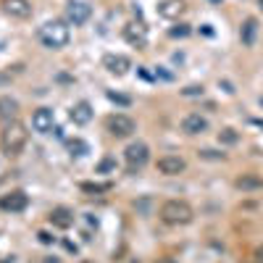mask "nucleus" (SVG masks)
<instances>
[{
  "label": "nucleus",
  "mask_w": 263,
  "mask_h": 263,
  "mask_svg": "<svg viewBox=\"0 0 263 263\" xmlns=\"http://www.w3.org/2000/svg\"><path fill=\"white\" fill-rule=\"evenodd\" d=\"M158 216L168 226H185L195 219V211H192V205L187 200H166L161 205V211H158Z\"/></svg>",
  "instance_id": "obj_1"
},
{
  "label": "nucleus",
  "mask_w": 263,
  "mask_h": 263,
  "mask_svg": "<svg viewBox=\"0 0 263 263\" xmlns=\"http://www.w3.org/2000/svg\"><path fill=\"white\" fill-rule=\"evenodd\" d=\"M37 37H40V42L45 45V48L61 50V48L68 45V40H71V32H68V27L63 24V21H48V24L40 27Z\"/></svg>",
  "instance_id": "obj_2"
},
{
  "label": "nucleus",
  "mask_w": 263,
  "mask_h": 263,
  "mask_svg": "<svg viewBox=\"0 0 263 263\" xmlns=\"http://www.w3.org/2000/svg\"><path fill=\"white\" fill-rule=\"evenodd\" d=\"M27 145V127L19 121H11L6 124L3 134H0V147H3L6 155H19L21 150H24Z\"/></svg>",
  "instance_id": "obj_3"
},
{
  "label": "nucleus",
  "mask_w": 263,
  "mask_h": 263,
  "mask_svg": "<svg viewBox=\"0 0 263 263\" xmlns=\"http://www.w3.org/2000/svg\"><path fill=\"white\" fill-rule=\"evenodd\" d=\"M124 161H127L129 174H137V171L145 168V163L150 161V147L145 142H132L127 150H124Z\"/></svg>",
  "instance_id": "obj_4"
},
{
  "label": "nucleus",
  "mask_w": 263,
  "mask_h": 263,
  "mask_svg": "<svg viewBox=\"0 0 263 263\" xmlns=\"http://www.w3.org/2000/svg\"><path fill=\"white\" fill-rule=\"evenodd\" d=\"M106 129H108V134L116 137V140H127V137L134 134L137 124H134L132 116H127V113H113V116H108V121H106Z\"/></svg>",
  "instance_id": "obj_5"
},
{
  "label": "nucleus",
  "mask_w": 263,
  "mask_h": 263,
  "mask_svg": "<svg viewBox=\"0 0 263 263\" xmlns=\"http://www.w3.org/2000/svg\"><path fill=\"white\" fill-rule=\"evenodd\" d=\"M90 16H93V8H90V3H84V0H71V3L66 6V21L74 27L87 24Z\"/></svg>",
  "instance_id": "obj_6"
},
{
  "label": "nucleus",
  "mask_w": 263,
  "mask_h": 263,
  "mask_svg": "<svg viewBox=\"0 0 263 263\" xmlns=\"http://www.w3.org/2000/svg\"><path fill=\"white\" fill-rule=\"evenodd\" d=\"M27 205H29V198L24 190H14L0 198V211H8V213H21Z\"/></svg>",
  "instance_id": "obj_7"
},
{
  "label": "nucleus",
  "mask_w": 263,
  "mask_h": 263,
  "mask_svg": "<svg viewBox=\"0 0 263 263\" xmlns=\"http://www.w3.org/2000/svg\"><path fill=\"white\" fill-rule=\"evenodd\" d=\"M53 127H55V116H53L50 108H37L32 113V129L34 132L48 134V132H53Z\"/></svg>",
  "instance_id": "obj_8"
},
{
  "label": "nucleus",
  "mask_w": 263,
  "mask_h": 263,
  "mask_svg": "<svg viewBox=\"0 0 263 263\" xmlns=\"http://www.w3.org/2000/svg\"><path fill=\"white\" fill-rule=\"evenodd\" d=\"M185 168H187V161L182 155H163V158H158V171H161L163 177H177Z\"/></svg>",
  "instance_id": "obj_9"
},
{
  "label": "nucleus",
  "mask_w": 263,
  "mask_h": 263,
  "mask_svg": "<svg viewBox=\"0 0 263 263\" xmlns=\"http://www.w3.org/2000/svg\"><path fill=\"white\" fill-rule=\"evenodd\" d=\"M103 66L108 68L111 74H116V76H124L132 68V61L127 58V55H121V53H108L106 58H103Z\"/></svg>",
  "instance_id": "obj_10"
},
{
  "label": "nucleus",
  "mask_w": 263,
  "mask_h": 263,
  "mask_svg": "<svg viewBox=\"0 0 263 263\" xmlns=\"http://www.w3.org/2000/svg\"><path fill=\"white\" fill-rule=\"evenodd\" d=\"M48 219H50V224L55 226V229H71L74 226V211L66 208V205H58V208L50 211Z\"/></svg>",
  "instance_id": "obj_11"
},
{
  "label": "nucleus",
  "mask_w": 263,
  "mask_h": 263,
  "mask_svg": "<svg viewBox=\"0 0 263 263\" xmlns=\"http://www.w3.org/2000/svg\"><path fill=\"white\" fill-rule=\"evenodd\" d=\"M182 132H185V134H203V132H208V119L200 116V113H187V116L182 119Z\"/></svg>",
  "instance_id": "obj_12"
},
{
  "label": "nucleus",
  "mask_w": 263,
  "mask_h": 263,
  "mask_svg": "<svg viewBox=\"0 0 263 263\" xmlns=\"http://www.w3.org/2000/svg\"><path fill=\"white\" fill-rule=\"evenodd\" d=\"M124 40H127L132 48H145L147 45V32H145V27L142 24H127L124 27Z\"/></svg>",
  "instance_id": "obj_13"
},
{
  "label": "nucleus",
  "mask_w": 263,
  "mask_h": 263,
  "mask_svg": "<svg viewBox=\"0 0 263 263\" xmlns=\"http://www.w3.org/2000/svg\"><path fill=\"white\" fill-rule=\"evenodd\" d=\"M19 116V103L11 95H0V124H11Z\"/></svg>",
  "instance_id": "obj_14"
},
{
  "label": "nucleus",
  "mask_w": 263,
  "mask_h": 263,
  "mask_svg": "<svg viewBox=\"0 0 263 263\" xmlns=\"http://www.w3.org/2000/svg\"><path fill=\"white\" fill-rule=\"evenodd\" d=\"M258 19H253V16H250V19H245L242 21V29H239V40H242V45H245V48H253V45H255V40H258Z\"/></svg>",
  "instance_id": "obj_15"
},
{
  "label": "nucleus",
  "mask_w": 263,
  "mask_h": 263,
  "mask_svg": "<svg viewBox=\"0 0 263 263\" xmlns=\"http://www.w3.org/2000/svg\"><path fill=\"white\" fill-rule=\"evenodd\" d=\"M3 11L14 19H27V16H32V3L29 0H6Z\"/></svg>",
  "instance_id": "obj_16"
},
{
  "label": "nucleus",
  "mask_w": 263,
  "mask_h": 263,
  "mask_svg": "<svg viewBox=\"0 0 263 263\" xmlns=\"http://www.w3.org/2000/svg\"><path fill=\"white\" fill-rule=\"evenodd\" d=\"M71 121L76 124V127H84V124L93 121V106H90L87 100H79L76 106L71 108Z\"/></svg>",
  "instance_id": "obj_17"
},
{
  "label": "nucleus",
  "mask_w": 263,
  "mask_h": 263,
  "mask_svg": "<svg viewBox=\"0 0 263 263\" xmlns=\"http://www.w3.org/2000/svg\"><path fill=\"white\" fill-rule=\"evenodd\" d=\"M234 187L242 190V192H255V190H263V177L260 174H242L234 179Z\"/></svg>",
  "instance_id": "obj_18"
},
{
  "label": "nucleus",
  "mask_w": 263,
  "mask_h": 263,
  "mask_svg": "<svg viewBox=\"0 0 263 263\" xmlns=\"http://www.w3.org/2000/svg\"><path fill=\"white\" fill-rule=\"evenodd\" d=\"M182 8H185V6H182L179 0H166V3L158 6V14H161L163 19H174V16L182 14Z\"/></svg>",
  "instance_id": "obj_19"
},
{
  "label": "nucleus",
  "mask_w": 263,
  "mask_h": 263,
  "mask_svg": "<svg viewBox=\"0 0 263 263\" xmlns=\"http://www.w3.org/2000/svg\"><path fill=\"white\" fill-rule=\"evenodd\" d=\"M82 192H90V195H100V192H111V182H82Z\"/></svg>",
  "instance_id": "obj_20"
},
{
  "label": "nucleus",
  "mask_w": 263,
  "mask_h": 263,
  "mask_svg": "<svg viewBox=\"0 0 263 263\" xmlns=\"http://www.w3.org/2000/svg\"><path fill=\"white\" fill-rule=\"evenodd\" d=\"M219 142H221V145H237V142H239V134H237L234 129L226 127V129L219 132Z\"/></svg>",
  "instance_id": "obj_21"
},
{
  "label": "nucleus",
  "mask_w": 263,
  "mask_h": 263,
  "mask_svg": "<svg viewBox=\"0 0 263 263\" xmlns=\"http://www.w3.org/2000/svg\"><path fill=\"white\" fill-rule=\"evenodd\" d=\"M68 150H71V155H87L90 145L84 140H68Z\"/></svg>",
  "instance_id": "obj_22"
},
{
  "label": "nucleus",
  "mask_w": 263,
  "mask_h": 263,
  "mask_svg": "<svg viewBox=\"0 0 263 263\" xmlns=\"http://www.w3.org/2000/svg\"><path fill=\"white\" fill-rule=\"evenodd\" d=\"M106 98H108L111 103H119V106H132V98H129V95H119V93H113V90H108Z\"/></svg>",
  "instance_id": "obj_23"
},
{
  "label": "nucleus",
  "mask_w": 263,
  "mask_h": 263,
  "mask_svg": "<svg viewBox=\"0 0 263 263\" xmlns=\"http://www.w3.org/2000/svg\"><path fill=\"white\" fill-rule=\"evenodd\" d=\"M198 155L203 158V161H224V153H216V150H198Z\"/></svg>",
  "instance_id": "obj_24"
},
{
  "label": "nucleus",
  "mask_w": 263,
  "mask_h": 263,
  "mask_svg": "<svg viewBox=\"0 0 263 263\" xmlns=\"http://www.w3.org/2000/svg\"><path fill=\"white\" fill-rule=\"evenodd\" d=\"M205 93V90H203V84H190V87H185V90H182V95H185V98H200Z\"/></svg>",
  "instance_id": "obj_25"
},
{
  "label": "nucleus",
  "mask_w": 263,
  "mask_h": 263,
  "mask_svg": "<svg viewBox=\"0 0 263 263\" xmlns=\"http://www.w3.org/2000/svg\"><path fill=\"white\" fill-rule=\"evenodd\" d=\"M190 32H192V29H190L187 24H177V27H171V29H168L171 37H187Z\"/></svg>",
  "instance_id": "obj_26"
},
{
  "label": "nucleus",
  "mask_w": 263,
  "mask_h": 263,
  "mask_svg": "<svg viewBox=\"0 0 263 263\" xmlns=\"http://www.w3.org/2000/svg\"><path fill=\"white\" fill-rule=\"evenodd\" d=\"M111 168H116V161H113V158H103L100 166H98L100 174H106V171H111Z\"/></svg>",
  "instance_id": "obj_27"
},
{
  "label": "nucleus",
  "mask_w": 263,
  "mask_h": 263,
  "mask_svg": "<svg viewBox=\"0 0 263 263\" xmlns=\"http://www.w3.org/2000/svg\"><path fill=\"white\" fill-rule=\"evenodd\" d=\"M37 239H40L42 245H53V242H55V237H53L50 232H37Z\"/></svg>",
  "instance_id": "obj_28"
},
{
  "label": "nucleus",
  "mask_w": 263,
  "mask_h": 263,
  "mask_svg": "<svg viewBox=\"0 0 263 263\" xmlns=\"http://www.w3.org/2000/svg\"><path fill=\"white\" fill-rule=\"evenodd\" d=\"M155 76H161V79H166V82H168V79H174V74H168V71H163V68H161V66H158V68H155Z\"/></svg>",
  "instance_id": "obj_29"
},
{
  "label": "nucleus",
  "mask_w": 263,
  "mask_h": 263,
  "mask_svg": "<svg viewBox=\"0 0 263 263\" xmlns=\"http://www.w3.org/2000/svg\"><path fill=\"white\" fill-rule=\"evenodd\" d=\"M63 247L68 250V253H74V255H76V250H79V247H76V245L71 242V239H63Z\"/></svg>",
  "instance_id": "obj_30"
},
{
  "label": "nucleus",
  "mask_w": 263,
  "mask_h": 263,
  "mask_svg": "<svg viewBox=\"0 0 263 263\" xmlns=\"http://www.w3.org/2000/svg\"><path fill=\"white\" fill-rule=\"evenodd\" d=\"M155 263H179V260H174V258H168V255H166V258H158Z\"/></svg>",
  "instance_id": "obj_31"
},
{
  "label": "nucleus",
  "mask_w": 263,
  "mask_h": 263,
  "mask_svg": "<svg viewBox=\"0 0 263 263\" xmlns=\"http://www.w3.org/2000/svg\"><path fill=\"white\" fill-rule=\"evenodd\" d=\"M255 258H258V260H260V263H263V245H260V247H258V250H255Z\"/></svg>",
  "instance_id": "obj_32"
},
{
  "label": "nucleus",
  "mask_w": 263,
  "mask_h": 263,
  "mask_svg": "<svg viewBox=\"0 0 263 263\" xmlns=\"http://www.w3.org/2000/svg\"><path fill=\"white\" fill-rule=\"evenodd\" d=\"M42 263H58V258H45Z\"/></svg>",
  "instance_id": "obj_33"
},
{
  "label": "nucleus",
  "mask_w": 263,
  "mask_h": 263,
  "mask_svg": "<svg viewBox=\"0 0 263 263\" xmlns=\"http://www.w3.org/2000/svg\"><path fill=\"white\" fill-rule=\"evenodd\" d=\"M211 3H216V6H221V0H211Z\"/></svg>",
  "instance_id": "obj_34"
},
{
  "label": "nucleus",
  "mask_w": 263,
  "mask_h": 263,
  "mask_svg": "<svg viewBox=\"0 0 263 263\" xmlns=\"http://www.w3.org/2000/svg\"><path fill=\"white\" fill-rule=\"evenodd\" d=\"M258 3H260V11H263V0H258Z\"/></svg>",
  "instance_id": "obj_35"
},
{
  "label": "nucleus",
  "mask_w": 263,
  "mask_h": 263,
  "mask_svg": "<svg viewBox=\"0 0 263 263\" xmlns=\"http://www.w3.org/2000/svg\"><path fill=\"white\" fill-rule=\"evenodd\" d=\"M132 263H137V260H132Z\"/></svg>",
  "instance_id": "obj_36"
}]
</instances>
